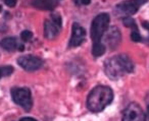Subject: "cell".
I'll return each mask as SVG.
<instances>
[{"label": "cell", "mask_w": 149, "mask_h": 121, "mask_svg": "<svg viewBox=\"0 0 149 121\" xmlns=\"http://www.w3.org/2000/svg\"><path fill=\"white\" fill-rule=\"evenodd\" d=\"M113 100V92L109 86H98L92 90L87 99V107L91 112L104 110Z\"/></svg>", "instance_id": "cell-1"}, {"label": "cell", "mask_w": 149, "mask_h": 121, "mask_svg": "<svg viewBox=\"0 0 149 121\" xmlns=\"http://www.w3.org/2000/svg\"><path fill=\"white\" fill-rule=\"evenodd\" d=\"M105 73L112 80H116L125 73H131L134 70L133 61L127 55H118L105 62Z\"/></svg>", "instance_id": "cell-2"}, {"label": "cell", "mask_w": 149, "mask_h": 121, "mask_svg": "<svg viewBox=\"0 0 149 121\" xmlns=\"http://www.w3.org/2000/svg\"><path fill=\"white\" fill-rule=\"evenodd\" d=\"M109 21V15L107 13H100L95 17L91 25V39L93 43L101 41L103 35L107 32Z\"/></svg>", "instance_id": "cell-3"}, {"label": "cell", "mask_w": 149, "mask_h": 121, "mask_svg": "<svg viewBox=\"0 0 149 121\" xmlns=\"http://www.w3.org/2000/svg\"><path fill=\"white\" fill-rule=\"evenodd\" d=\"M11 97L15 103L21 106L26 111L31 110L33 101H32L31 92L27 88H13L11 90Z\"/></svg>", "instance_id": "cell-4"}, {"label": "cell", "mask_w": 149, "mask_h": 121, "mask_svg": "<svg viewBox=\"0 0 149 121\" xmlns=\"http://www.w3.org/2000/svg\"><path fill=\"white\" fill-rule=\"evenodd\" d=\"M61 17L57 13L51 15L50 19H47L44 24V33L45 37L49 40H52L58 36L61 29Z\"/></svg>", "instance_id": "cell-5"}, {"label": "cell", "mask_w": 149, "mask_h": 121, "mask_svg": "<svg viewBox=\"0 0 149 121\" xmlns=\"http://www.w3.org/2000/svg\"><path fill=\"white\" fill-rule=\"evenodd\" d=\"M123 121H146V116L137 103H131L125 109Z\"/></svg>", "instance_id": "cell-6"}, {"label": "cell", "mask_w": 149, "mask_h": 121, "mask_svg": "<svg viewBox=\"0 0 149 121\" xmlns=\"http://www.w3.org/2000/svg\"><path fill=\"white\" fill-rule=\"evenodd\" d=\"M17 63L22 68H24L27 71H35L43 65V61L39 57L34 55L21 56L17 59Z\"/></svg>", "instance_id": "cell-7"}, {"label": "cell", "mask_w": 149, "mask_h": 121, "mask_svg": "<svg viewBox=\"0 0 149 121\" xmlns=\"http://www.w3.org/2000/svg\"><path fill=\"white\" fill-rule=\"evenodd\" d=\"M145 2H147V0H126L116 5V10L123 15H132L136 13L139 7Z\"/></svg>", "instance_id": "cell-8"}, {"label": "cell", "mask_w": 149, "mask_h": 121, "mask_svg": "<svg viewBox=\"0 0 149 121\" xmlns=\"http://www.w3.org/2000/svg\"><path fill=\"white\" fill-rule=\"evenodd\" d=\"M85 36H86V32L84 30V28H82L79 24L74 23L72 28V37H70L68 46L70 48L80 46L85 41Z\"/></svg>", "instance_id": "cell-9"}, {"label": "cell", "mask_w": 149, "mask_h": 121, "mask_svg": "<svg viewBox=\"0 0 149 121\" xmlns=\"http://www.w3.org/2000/svg\"><path fill=\"white\" fill-rule=\"evenodd\" d=\"M120 40H122V36H120V30L116 27L110 28L109 31L107 32V36H106V43L108 44V46L112 50L116 49L120 45Z\"/></svg>", "instance_id": "cell-10"}, {"label": "cell", "mask_w": 149, "mask_h": 121, "mask_svg": "<svg viewBox=\"0 0 149 121\" xmlns=\"http://www.w3.org/2000/svg\"><path fill=\"white\" fill-rule=\"evenodd\" d=\"M32 5L42 10H52L57 6V0H32Z\"/></svg>", "instance_id": "cell-11"}, {"label": "cell", "mask_w": 149, "mask_h": 121, "mask_svg": "<svg viewBox=\"0 0 149 121\" xmlns=\"http://www.w3.org/2000/svg\"><path fill=\"white\" fill-rule=\"evenodd\" d=\"M1 46L4 48L6 51H15L19 46H17V42L15 40V38L13 37H8L5 38L1 41Z\"/></svg>", "instance_id": "cell-12"}, {"label": "cell", "mask_w": 149, "mask_h": 121, "mask_svg": "<svg viewBox=\"0 0 149 121\" xmlns=\"http://www.w3.org/2000/svg\"><path fill=\"white\" fill-rule=\"evenodd\" d=\"M105 52V46L101 43V42H98V43H93V47H92V54H93L94 57H99L102 56Z\"/></svg>", "instance_id": "cell-13"}, {"label": "cell", "mask_w": 149, "mask_h": 121, "mask_svg": "<svg viewBox=\"0 0 149 121\" xmlns=\"http://www.w3.org/2000/svg\"><path fill=\"white\" fill-rule=\"evenodd\" d=\"M123 23H124V25L126 26V27L131 28L132 31H134V30H138L135 21L133 19H131V17H125V19H123Z\"/></svg>", "instance_id": "cell-14"}, {"label": "cell", "mask_w": 149, "mask_h": 121, "mask_svg": "<svg viewBox=\"0 0 149 121\" xmlns=\"http://www.w3.org/2000/svg\"><path fill=\"white\" fill-rule=\"evenodd\" d=\"M0 71H1L2 76H8L13 73V68L11 66H3V67H0Z\"/></svg>", "instance_id": "cell-15"}, {"label": "cell", "mask_w": 149, "mask_h": 121, "mask_svg": "<svg viewBox=\"0 0 149 121\" xmlns=\"http://www.w3.org/2000/svg\"><path fill=\"white\" fill-rule=\"evenodd\" d=\"M33 38V34H32V32H30V31H24V32H22V34H21V39L23 40V41H25V42H28V41H30V40Z\"/></svg>", "instance_id": "cell-16"}, {"label": "cell", "mask_w": 149, "mask_h": 121, "mask_svg": "<svg viewBox=\"0 0 149 121\" xmlns=\"http://www.w3.org/2000/svg\"><path fill=\"white\" fill-rule=\"evenodd\" d=\"M131 39H132V41H134V42H141L142 41V38H141L138 30H134V31H132V33H131Z\"/></svg>", "instance_id": "cell-17"}, {"label": "cell", "mask_w": 149, "mask_h": 121, "mask_svg": "<svg viewBox=\"0 0 149 121\" xmlns=\"http://www.w3.org/2000/svg\"><path fill=\"white\" fill-rule=\"evenodd\" d=\"M4 2H5V4H6L7 6L15 7V4H17V0H4Z\"/></svg>", "instance_id": "cell-18"}, {"label": "cell", "mask_w": 149, "mask_h": 121, "mask_svg": "<svg viewBox=\"0 0 149 121\" xmlns=\"http://www.w3.org/2000/svg\"><path fill=\"white\" fill-rule=\"evenodd\" d=\"M19 121H37V120L32 118V117H24V118H22Z\"/></svg>", "instance_id": "cell-19"}, {"label": "cell", "mask_w": 149, "mask_h": 121, "mask_svg": "<svg viewBox=\"0 0 149 121\" xmlns=\"http://www.w3.org/2000/svg\"><path fill=\"white\" fill-rule=\"evenodd\" d=\"M142 26H143V28H144V29H146V30H148V31H149V23L144 21V23L142 24Z\"/></svg>", "instance_id": "cell-20"}, {"label": "cell", "mask_w": 149, "mask_h": 121, "mask_svg": "<svg viewBox=\"0 0 149 121\" xmlns=\"http://www.w3.org/2000/svg\"><path fill=\"white\" fill-rule=\"evenodd\" d=\"M90 2H91V0H81V3H82V4H84V5L89 4Z\"/></svg>", "instance_id": "cell-21"}, {"label": "cell", "mask_w": 149, "mask_h": 121, "mask_svg": "<svg viewBox=\"0 0 149 121\" xmlns=\"http://www.w3.org/2000/svg\"><path fill=\"white\" fill-rule=\"evenodd\" d=\"M147 118H148V121H149V106L147 108Z\"/></svg>", "instance_id": "cell-22"}, {"label": "cell", "mask_w": 149, "mask_h": 121, "mask_svg": "<svg viewBox=\"0 0 149 121\" xmlns=\"http://www.w3.org/2000/svg\"><path fill=\"white\" fill-rule=\"evenodd\" d=\"M146 101H147V103H148V106H149V94H148V96H147V98H146Z\"/></svg>", "instance_id": "cell-23"}, {"label": "cell", "mask_w": 149, "mask_h": 121, "mask_svg": "<svg viewBox=\"0 0 149 121\" xmlns=\"http://www.w3.org/2000/svg\"><path fill=\"white\" fill-rule=\"evenodd\" d=\"M76 3H81V0H74Z\"/></svg>", "instance_id": "cell-24"}, {"label": "cell", "mask_w": 149, "mask_h": 121, "mask_svg": "<svg viewBox=\"0 0 149 121\" xmlns=\"http://www.w3.org/2000/svg\"><path fill=\"white\" fill-rule=\"evenodd\" d=\"M1 76H2V74H1V71H0V78H1Z\"/></svg>", "instance_id": "cell-25"}]
</instances>
